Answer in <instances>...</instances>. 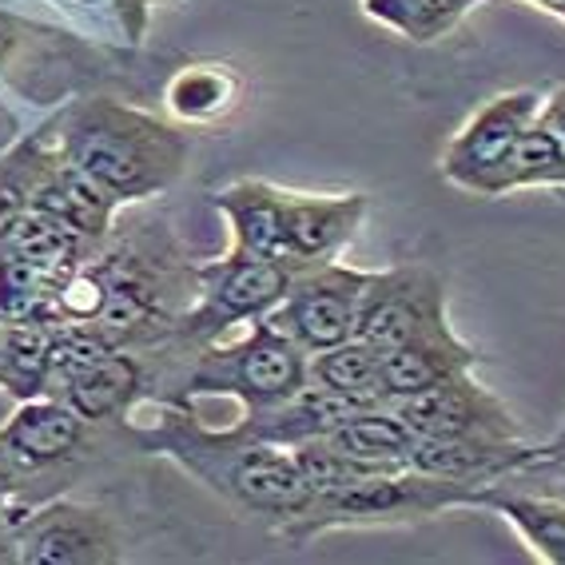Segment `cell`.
Segmentation results:
<instances>
[{"instance_id":"6da1fadb","label":"cell","mask_w":565,"mask_h":565,"mask_svg":"<svg viewBox=\"0 0 565 565\" xmlns=\"http://www.w3.org/2000/svg\"><path fill=\"white\" fill-rule=\"evenodd\" d=\"M61 156L124 203L156 195L180 180L188 163V136L148 111L96 96L68 111L61 128Z\"/></svg>"},{"instance_id":"7a4b0ae2","label":"cell","mask_w":565,"mask_h":565,"mask_svg":"<svg viewBox=\"0 0 565 565\" xmlns=\"http://www.w3.org/2000/svg\"><path fill=\"white\" fill-rule=\"evenodd\" d=\"M478 490H466L446 478L423 475L414 466L383 470V475L359 478L354 486L331 498H315L303 514L287 525V537L307 542L311 534L339 530V525H391V522H423L443 510H475Z\"/></svg>"},{"instance_id":"3957f363","label":"cell","mask_w":565,"mask_h":565,"mask_svg":"<svg viewBox=\"0 0 565 565\" xmlns=\"http://www.w3.org/2000/svg\"><path fill=\"white\" fill-rule=\"evenodd\" d=\"M443 334H455V327L446 315V282L435 267L403 263V267L371 271L354 339L391 351V347L443 339Z\"/></svg>"},{"instance_id":"277c9868","label":"cell","mask_w":565,"mask_h":565,"mask_svg":"<svg viewBox=\"0 0 565 565\" xmlns=\"http://www.w3.org/2000/svg\"><path fill=\"white\" fill-rule=\"evenodd\" d=\"M371 282V271L343 267V263H319L291 279V291L267 315V323L291 334L307 354L339 347L359 331V307Z\"/></svg>"},{"instance_id":"5b68a950","label":"cell","mask_w":565,"mask_h":565,"mask_svg":"<svg viewBox=\"0 0 565 565\" xmlns=\"http://www.w3.org/2000/svg\"><path fill=\"white\" fill-rule=\"evenodd\" d=\"M542 111V96L530 88L502 92L494 100H486L482 108L462 124L455 140L446 143L438 172L455 188L470 195H482L490 175L502 168V160L514 152V143L522 140V131L537 120Z\"/></svg>"},{"instance_id":"8992f818","label":"cell","mask_w":565,"mask_h":565,"mask_svg":"<svg viewBox=\"0 0 565 565\" xmlns=\"http://www.w3.org/2000/svg\"><path fill=\"white\" fill-rule=\"evenodd\" d=\"M403 414V423L414 438H490V443H518L522 426L502 398L486 391L475 374H455L446 383L430 386L423 394L391 403Z\"/></svg>"},{"instance_id":"52a82bcc","label":"cell","mask_w":565,"mask_h":565,"mask_svg":"<svg viewBox=\"0 0 565 565\" xmlns=\"http://www.w3.org/2000/svg\"><path fill=\"white\" fill-rule=\"evenodd\" d=\"M295 267L275 259H252V255H227V259L203 267V303L192 315V331L212 334L220 327L243 323V319H263L282 303L291 291Z\"/></svg>"},{"instance_id":"ba28073f","label":"cell","mask_w":565,"mask_h":565,"mask_svg":"<svg viewBox=\"0 0 565 565\" xmlns=\"http://www.w3.org/2000/svg\"><path fill=\"white\" fill-rule=\"evenodd\" d=\"M227 371H220L212 383V391H235L243 403L252 406H275L287 403L295 391L307 386V351L295 343L291 334H282L279 327L267 323V315L255 319V331L247 334V343H239L235 351L220 354Z\"/></svg>"},{"instance_id":"9c48e42d","label":"cell","mask_w":565,"mask_h":565,"mask_svg":"<svg viewBox=\"0 0 565 565\" xmlns=\"http://www.w3.org/2000/svg\"><path fill=\"white\" fill-rule=\"evenodd\" d=\"M17 557L29 565H108L120 557V545L100 510L56 502L21 525Z\"/></svg>"},{"instance_id":"30bf717a","label":"cell","mask_w":565,"mask_h":565,"mask_svg":"<svg viewBox=\"0 0 565 565\" xmlns=\"http://www.w3.org/2000/svg\"><path fill=\"white\" fill-rule=\"evenodd\" d=\"M366 220V195H303L282 192V223H287V259L295 271L331 263L354 239Z\"/></svg>"},{"instance_id":"8fae6325","label":"cell","mask_w":565,"mask_h":565,"mask_svg":"<svg viewBox=\"0 0 565 565\" xmlns=\"http://www.w3.org/2000/svg\"><path fill=\"white\" fill-rule=\"evenodd\" d=\"M411 466L466 490H482L522 475L530 466V446L490 443V438H414Z\"/></svg>"},{"instance_id":"7c38bea8","label":"cell","mask_w":565,"mask_h":565,"mask_svg":"<svg viewBox=\"0 0 565 565\" xmlns=\"http://www.w3.org/2000/svg\"><path fill=\"white\" fill-rule=\"evenodd\" d=\"M379 359H383L386 403H398V398L430 391V386L446 383L455 374L475 371L486 354H478L470 343H462L458 334H443V339H418V343L379 351Z\"/></svg>"},{"instance_id":"4fadbf2b","label":"cell","mask_w":565,"mask_h":565,"mask_svg":"<svg viewBox=\"0 0 565 565\" xmlns=\"http://www.w3.org/2000/svg\"><path fill=\"white\" fill-rule=\"evenodd\" d=\"M215 207L227 215L235 235V255L252 259H275L287 263V223H282V192L263 180L232 183L227 192L215 195Z\"/></svg>"},{"instance_id":"5bb4252c","label":"cell","mask_w":565,"mask_h":565,"mask_svg":"<svg viewBox=\"0 0 565 565\" xmlns=\"http://www.w3.org/2000/svg\"><path fill=\"white\" fill-rule=\"evenodd\" d=\"M81 443H84V418L68 403H49V398L24 403L4 423V430H0L4 455L17 466H29V470L61 462Z\"/></svg>"},{"instance_id":"9a60e30c","label":"cell","mask_w":565,"mask_h":565,"mask_svg":"<svg viewBox=\"0 0 565 565\" xmlns=\"http://www.w3.org/2000/svg\"><path fill=\"white\" fill-rule=\"evenodd\" d=\"M475 505L505 518L542 562L565 565V498L542 494V490L530 494V490H518V486L494 482L478 490Z\"/></svg>"},{"instance_id":"2e32d148","label":"cell","mask_w":565,"mask_h":565,"mask_svg":"<svg viewBox=\"0 0 565 565\" xmlns=\"http://www.w3.org/2000/svg\"><path fill=\"white\" fill-rule=\"evenodd\" d=\"M116 195L96 183L88 172L81 168H72L68 160H61L56 168L49 172V180L41 183V192H36V207L52 212L56 220H64L76 235L84 239H104L108 235V223L111 212H116Z\"/></svg>"},{"instance_id":"e0dca14e","label":"cell","mask_w":565,"mask_h":565,"mask_svg":"<svg viewBox=\"0 0 565 565\" xmlns=\"http://www.w3.org/2000/svg\"><path fill=\"white\" fill-rule=\"evenodd\" d=\"M61 383L64 403L81 414L84 423H92V418H108V414L128 406V398L140 386V371H136L128 354L104 351L96 359H88V363L64 371Z\"/></svg>"},{"instance_id":"ac0fdd59","label":"cell","mask_w":565,"mask_h":565,"mask_svg":"<svg viewBox=\"0 0 565 565\" xmlns=\"http://www.w3.org/2000/svg\"><path fill=\"white\" fill-rule=\"evenodd\" d=\"M327 443L343 455L359 458V462L371 466H411V450H414V430L403 423V414L394 411L391 403L383 406H363L354 411L351 418L334 426Z\"/></svg>"},{"instance_id":"d6986e66","label":"cell","mask_w":565,"mask_h":565,"mask_svg":"<svg viewBox=\"0 0 565 565\" xmlns=\"http://www.w3.org/2000/svg\"><path fill=\"white\" fill-rule=\"evenodd\" d=\"M534 188H565V143L542 120H534L522 131L514 152L505 156L502 168L482 188V200L534 192Z\"/></svg>"},{"instance_id":"ffe728a7","label":"cell","mask_w":565,"mask_h":565,"mask_svg":"<svg viewBox=\"0 0 565 565\" xmlns=\"http://www.w3.org/2000/svg\"><path fill=\"white\" fill-rule=\"evenodd\" d=\"M307 379L334 394H343V398H351L359 406L386 403L383 359H379V347L363 343V339H347V343L319 351L307 363Z\"/></svg>"},{"instance_id":"44dd1931","label":"cell","mask_w":565,"mask_h":565,"mask_svg":"<svg viewBox=\"0 0 565 565\" xmlns=\"http://www.w3.org/2000/svg\"><path fill=\"white\" fill-rule=\"evenodd\" d=\"M482 4L494 0H363V12L411 44H438Z\"/></svg>"},{"instance_id":"7402d4cb","label":"cell","mask_w":565,"mask_h":565,"mask_svg":"<svg viewBox=\"0 0 565 565\" xmlns=\"http://www.w3.org/2000/svg\"><path fill=\"white\" fill-rule=\"evenodd\" d=\"M81 243L84 235H76L64 220H56L52 212L32 203L29 212L12 223V232L0 239V247H4V255H17V259L32 263V267H44V271L68 279Z\"/></svg>"},{"instance_id":"603a6c76","label":"cell","mask_w":565,"mask_h":565,"mask_svg":"<svg viewBox=\"0 0 565 565\" xmlns=\"http://www.w3.org/2000/svg\"><path fill=\"white\" fill-rule=\"evenodd\" d=\"M52 339L44 319L0 327V383L12 394L32 398L52 379Z\"/></svg>"},{"instance_id":"cb8c5ba5","label":"cell","mask_w":565,"mask_h":565,"mask_svg":"<svg viewBox=\"0 0 565 565\" xmlns=\"http://www.w3.org/2000/svg\"><path fill=\"white\" fill-rule=\"evenodd\" d=\"M52 168H56V160L41 152V140L21 143L9 160L0 163V239L36 203V192H41V183L49 180Z\"/></svg>"},{"instance_id":"d4e9b609","label":"cell","mask_w":565,"mask_h":565,"mask_svg":"<svg viewBox=\"0 0 565 565\" xmlns=\"http://www.w3.org/2000/svg\"><path fill=\"white\" fill-rule=\"evenodd\" d=\"M235 96H239V84L220 64L183 68L172 81V88H168V100H172V108L180 111L183 120H215V116L232 108Z\"/></svg>"},{"instance_id":"484cf974","label":"cell","mask_w":565,"mask_h":565,"mask_svg":"<svg viewBox=\"0 0 565 565\" xmlns=\"http://www.w3.org/2000/svg\"><path fill=\"white\" fill-rule=\"evenodd\" d=\"M537 120H542L545 128L554 131L557 140L565 143V84L550 92V96H542V111H537Z\"/></svg>"},{"instance_id":"4316f807","label":"cell","mask_w":565,"mask_h":565,"mask_svg":"<svg viewBox=\"0 0 565 565\" xmlns=\"http://www.w3.org/2000/svg\"><path fill=\"white\" fill-rule=\"evenodd\" d=\"M557 462H565V423L550 443L530 446V466H557ZM530 466H525V470H530Z\"/></svg>"},{"instance_id":"83f0119b","label":"cell","mask_w":565,"mask_h":565,"mask_svg":"<svg viewBox=\"0 0 565 565\" xmlns=\"http://www.w3.org/2000/svg\"><path fill=\"white\" fill-rule=\"evenodd\" d=\"M525 4H534L542 12H554L557 21H565V0H525Z\"/></svg>"},{"instance_id":"f1b7e54d","label":"cell","mask_w":565,"mask_h":565,"mask_svg":"<svg viewBox=\"0 0 565 565\" xmlns=\"http://www.w3.org/2000/svg\"><path fill=\"white\" fill-rule=\"evenodd\" d=\"M12 470H17V462H12V458L4 455V446H0V490L12 482Z\"/></svg>"},{"instance_id":"f546056e","label":"cell","mask_w":565,"mask_h":565,"mask_svg":"<svg viewBox=\"0 0 565 565\" xmlns=\"http://www.w3.org/2000/svg\"><path fill=\"white\" fill-rule=\"evenodd\" d=\"M542 494H554V498H565V486H562V482H554V486H545Z\"/></svg>"}]
</instances>
